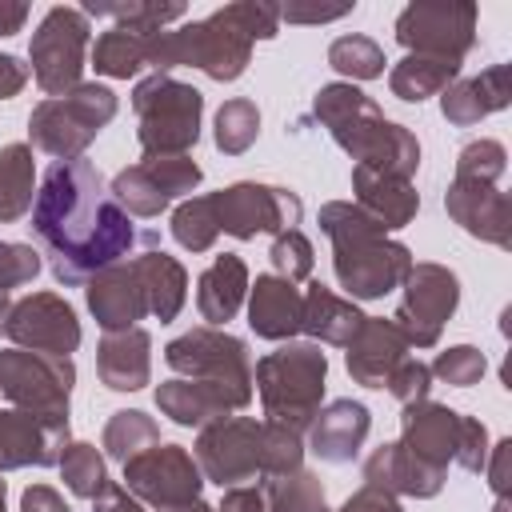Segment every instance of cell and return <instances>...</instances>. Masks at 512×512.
Wrapping results in <instances>:
<instances>
[{
  "mask_svg": "<svg viewBox=\"0 0 512 512\" xmlns=\"http://www.w3.org/2000/svg\"><path fill=\"white\" fill-rule=\"evenodd\" d=\"M32 236L64 288L88 284L100 268L120 264L136 244L132 216L112 200L88 156L56 160L44 172L32 200Z\"/></svg>",
  "mask_w": 512,
  "mask_h": 512,
  "instance_id": "6da1fadb",
  "label": "cell"
},
{
  "mask_svg": "<svg viewBox=\"0 0 512 512\" xmlns=\"http://www.w3.org/2000/svg\"><path fill=\"white\" fill-rule=\"evenodd\" d=\"M320 232L332 240L336 280L348 300H380L412 272V252L388 240L384 224L372 220L356 200H332L320 208Z\"/></svg>",
  "mask_w": 512,
  "mask_h": 512,
  "instance_id": "7a4b0ae2",
  "label": "cell"
},
{
  "mask_svg": "<svg viewBox=\"0 0 512 512\" xmlns=\"http://www.w3.org/2000/svg\"><path fill=\"white\" fill-rule=\"evenodd\" d=\"M312 116L332 132V140L364 168H376V172H388V176H400V180H412L416 168H420V144L416 136L388 120L380 112V104L360 92L356 84L340 80V84H324L312 100Z\"/></svg>",
  "mask_w": 512,
  "mask_h": 512,
  "instance_id": "3957f363",
  "label": "cell"
},
{
  "mask_svg": "<svg viewBox=\"0 0 512 512\" xmlns=\"http://www.w3.org/2000/svg\"><path fill=\"white\" fill-rule=\"evenodd\" d=\"M200 476L236 488L248 480H268L300 468L304 460V436L292 428H280L272 420H252V416H224L208 428H200L196 448H192Z\"/></svg>",
  "mask_w": 512,
  "mask_h": 512,
  "instance_id": "277c9868",
  "label": "cell"
},
{
  "mask_svg": "<svg viewBox=\"0 0 512 512\" xmlns=\"http://www.w3.org/2000/svg\"><path fill=\"white\" fill-rule=\"evenodd\" d=\"M324 376H328V356L320 352V344H280L276 352L256 360V392L264 404V420L292 428V432H308V424L320 412L324 400Z\"/></svg>",
  "mask_w": 512,
  "mask_h": 512,
  "instance_id": "5b68a950",
  "label": "cell"
},
{
  "mask_svg": "<svg viewBox=\"0 0 512 512\" xmlns=\"http://www.w3.org/2000/svg\"><path fill=\"white\" fill-rule=\"evenodd\" d=\"M248 60H252V40L224 8H216L204 20L180 24L172 32L164 28L148 40V68H156L164 76H168V68L188 64L224 84V80H236L248 68Z\"/></svg>",
  "mask_w": 512,
  "mask_h": 512,
  "instance_id": "8992f818",
  "label": "cell"
},
{
  "mask_svg": "<svg viewBox=\"0 0 512 512\" xmlns=\"http://www.w3.org/2000/svg\"><path fill=\"white\" fill-rule=\"evenodd\" d=\"M132 108H136V140L144 148V160L152 156H188V148L200 140V116H204V96L172 80L164 72L144 76L132 88Z\"/></svg>",
  "mask_w": 512,
  "mask_h": 512,
  "instance_id": "52a82bcc",
  "label": "cell"
},
{
  "mask_svg": "<svg viewBox=\"0 0 512 512\" xmlns=\"http://www.w3.org/2000/svg\"><path fill=\"white\" fill-rule=\"evenodd\" d=\"M116 92L108 84H80L64 96H48L28 116L32 148L56 160H80L104 124L116 116Z\"/></svg>",
  "mask_w": 512,
  "mask_h": 512,
  "instance_id": "ba28073f",
  "label": "cell"
},
{
  "mask_svg": "<svg viewBox=\"0 0 512 512\" xmlns=\"http://www.w3.org/2000/svg\"><path fill=\"white\" fill-rule=\"evenodd\" d=\"M76 384L72 356H44L28 348L0 352V392L12 408L32 412L48 424H68V400Z\"/></svg>",
  "mask_w": 512,
  "mask_h": 512,
  "instance_id": "9c48e42d",
  "label": "cell"
},
{
  "mask_svg": "<svg viewBox=\"0 0 512 512\" xmlns=\"http://www.w3.org/2000/svg\"><path fill=\"white\" fill-rule=\"evenodd\" d=\"M88 16L80 8L56 4L44 12L40 28L32 32L28 44V60H32V76L48 96H64L72 88H80L84 80V56H88Z\"/></svg>",
  "mask_w": 512,
  "mask_h": 512,
  "instance_id": "30bf717a",
  "label": "cell"
},
{
  "mask_svg": "<svg viewBox=\"0 0 512 512\" xmlns=\"http://www.w3.org/2000/svg\"><path fill=\"white\" fill-rule=\"evenodd\" d=\"M124 488L156 512H184L200 500L204 476H200V464L188 448L152 444L124 464Z\"/></svg>",
  "mask_w": 512,
  "mask_h": 512,
  "instance_id": "8fae6325",
  "label": "cell"
},
{
  "mask_svg": "<svg viewBox=\"0 0 512 512\" xmlns=\"http://www.w3.org/2000/svg\"><path fill=\"white\" fill-rule=\"evenodd\" d=\"M208 200H212L216 228L236 240H252L260 232L280 236V232L296 228L304 216V204L296 192L276 188V184H256V180H240L220 192H208Z\"/></svg>",
  "mask_w": 512,
  "mask_h": 512,
  "instance_id": "7c38bea8",
  "label": "cell"
},
{
  "mask_svg": "<svg viewBox=\"0 0 512 512\" xmlns=\"http://www.w3.org/2000/svg\"><path fill=\"white\" fill-rule=\"evenodd\" d=\"M476 16L468 0H420L396 16V40L416 56L460 64L476 44Z\"/></svg>",
  "mask_w": 512,
  "mask_h": 512,
  "instance_id": "4fadbf2b",
  "label": "cell"
},
{
  "mask_svg": "<svg viewBox=\"0 0 512 512\" xmlns=\"http://www.w3.org/2000/svg\"><path fill=\"white\" fill-rule=\"evenodd\" d=\"M400 288L404 296L392 312L396 332L408 340V348H432L460 304V280L444 264H412Z\"/></svg>",
  "mask_w": 512,
  "mask_h": 512,
  "instance_id": "5bb4252c",
  "label": "cell"
},
{
  "mask_svg": "<svg viewBox=\"0 0 512 512\" xmlns=\"http://www.w3.org/2000/svg\"><path fill=\"white\" fill-rule=\"evenodd\" d=\"M164 364L188 380H220L232 388H252V352L240 336L220 328H192L164 348Z\"/></svg>",
  "mask_w": 512,
  "mask_h": 512,
  "instance_id": "9a60e30c",
  "label": "cell"
},
{
  "mask_svg": "<svg viewBox=\"0 0 512 512\" xmlns=\"http://www.w3.org/2000/svg\"><path fill=\"white\" fill-rule=\"evenodd\" d=\"M200 164L188 160V156H152V160H140L124 172L112 176V200L128 212V216H140V220H152L160 216L176 196L192 192L200 184Z\"/></svg>",
  "mask_w": 512,
  "mask_h": 512,
  "instance_id": "2e32d148",
  "label": "cell"
},
{
  "mask_svg": "<svg viewBox=\"0 0 512 512\" xmlns=\"http://www.w3.org/2000/svg\"><path fill=\"white\" fill-rule=\"evenodd\" d=\"M4 336H12V344L28 348V352L72 356L80 348V320H76V312H72V304L64 296L32 292V296L12 304Z\"/></svg>",
  "mask_w": 512,
  "mask_h": 512,
  "instance_id": "e0dca14e",
  "label": "cell"
},
{
  "mask_svg": "<svg viewBox=\"0 0 512 512\" xmlns=\"http://www.w3.org/2000/svg\"><path fill=\"white\" fill-rule=\"evenodd\" d=\"M248 404H252V388H232L220 380L176 376V380H164L156 388V408L184 428H208V424H216V420H224Z\"/></svg>",
  "mask_w": 512,
  "mask_h": 512,
  "instance_id": "ac0fdd59",
  "label": "cell"
},
{
  "mask_svg": "<svg viewBox=\"0 0 512 512\" xmlns=\"http://www.w3.org/2000/svg\"><path fill=\"white\" fill-rule=\"evenodd\" d=\"M400 428H404V448L448 472V464L460 456V444H464V428H468V416L448 408V404H436V400H416V404H404V416H400Z\"/></svg>",
  "mask_w": 512,
  "mask_h": 512,
  "instance_id": "d6986e66",
  "label": "cell"
},
{
  "mask_svg": "<svg viewBox=\"0 0 512 512\" xmlns=\"http://www.w3.org/2000/svg\"><path fill=\"white\" fill-rule=\"evenodd\" d=\"M448 216L476 240L508 248L512 244V200L500 192V184H476V180H452L444 192Z\"/></svg>",
  "mask_w": 512,
  "mask_h": 512,
  "instance_id": "ffe728a7",
  "label": "cell"
},
{
  "mask_svg": "<svg viewBox=\"0 0 512 512\" xmlns=\"http://www.w3.org/2000/svg\"><path fill=\"white\" fill-rule=\"evenodd\" d=\"M68 448V424L36 420L20 408H0V472L12 468H48L60 464V452Z\"/></svg>",
  "mask_w": 512,
  "mask_h": 512,
  "instance_id": "44dd1931",
  "label": "cell"
},
{
  "mask_svg": "<svg viewBox=\"0 0 512 512\" xmlns=\"http://www.w3.org/2000/svg\"><path fill=\"white\" fill-rule=\"evenodd\" d=\"M88 308L96 316V324L104 332H124V328H136V320L148 316V296H144V284L132 268V260H120V264H108L100 268L88 288Z\"/></svg>",
  "mask_w": 512,
  "mask_h": 512,
  "instance_id": "7402d4cb",
  "label": "cell"
},
{
  "mask_svg": "<svg viewBox=\"0 0 512 512\" xmlns=\"http://www.w3.org/2000/svg\"><path fill=\"white\" fill-rule=\"evenodd\" d=\"M400 360H408V340L396 332V324L384 316H364L348 344V376L364 388H384Z\"/></svg>",
  "mask_w": 512,
  "mask_h": 512,
  "instance_id": "603a6c76",
  "label": "cell"
},
{
  "mask_svg": "<svg viewBox=\"0 0 512 512\" xmlns=\"http://www.w3.org/2000/svg\"><path fill=\"white\" fill-rule=\"evenodd\" d=\"M368 428H372V416L360 400H332L308 424V448L324 464H352L368 440Z\"/></svg>",
  "mask_w": 512,
  "mask_h": 512,
  "instance_id": "cb8c5ba5",
  "label": "cell"
},
{
  "mask_svg": "<svg viewBox=\"0 0 512 512\" xmlns=\"http://www.w3.org/2000/svg\"><path fill=\"white\" fill-rule=\"evenodd\" d=\"M300 316H304V292L268 272V276H256V284H248V324L256 336L264 340H292L300 332Z\"/></svg>",
  "mask_w": 512,
  "mask_h": 512,
  "instance_id": "d4e9b609",
  "label": "cell"
},
{
  "mask_svg": "<svg viewBox=\"0 0 512 512\" xmlns=\"http://www.w3.org/2000/svg\"><path fill=\"white\" fill-rule=\"evenodd\" d=\"M364 484L384 488L392 496H420V500H428V496H436L444 488V472L424 464V460H416L396 440V444L372 448V456L364 460Z\"/></svg>",
  "mask_w": 512,
  "mask_h": 512,
  "instance_id": "484cf974",
  "label": "cell"
},
{
  "mask_svg": "<svg viewBox=\"0 0 512 512\" xmlns=\"http://www.w3.org/2000/svg\"><path fill=\"white\" fill-rule=\"evenodd\" d=\"M508 100H512V72H508V64H492V68H484L480 76L452 80V84L440 92V108H444V116H448L456 128L480 124L484 116L508 108Z\"/></svg>",
  "mask_w": 512,
  "mask_h": 512,
  "instance_id": "4316f807",
  "label": "cell"
},
{
  "mask_svg": "<svg viewBox=\"0 0 512 512\" xmlns=\"http://www.w3.org/2000/svg\"><path fill=\"white\" fill-rule=\"evenodd\" d=\"M96 372L112 392H136L152 376V336L144 328L104 332L96 348Z\"/></svg>",
  "mask_w": 512,
  "mask_h": 512,
  "instance_id": "83f0119b",
  "label": "cell"
},
{
  "mask_svg": "<svg viewBox=\"0 0 512 512\" xmlns=\"http://www.w3.org/2000/svg\"><path fill=\"white\" fill-rule=\"evenodd\" d=\"M352 192H356V204L372 220L384 224V232L412 224V216L420 212V196H416L412 180H400V176H388V172H376L364 164L352 168Z\"/></svg>",
  "mask_w": 512,
  "mask_h": 512,
  "instance_id": "f1b7e54d",
  "label": "cell"
},
{
  "mask_svg": "<svg viewBox=\"0 0 512 512\" xmlns=\"http://www.w3.org/2000/svg\"><path fill=\"white\" fill-rule=\"evenodd\" d=\"M244 296H248V264H244L236 252L216 256V260L200 272V280H196V308H200V316L208 320V328L228 324V320L240 312Z\"/></svg>",
  "mask_w": 512,
  "mask_h": 512,
  "instance_id": "f546056e",
  "label": "cell"
},
{
  "mask_svg": "<svg viewBox=\"0 0 512 512\" xmlns=\"http://www.w3.org/2000/svg\"><path fill=\"white\" fill-rule=\"evenodd\" d=\"M360 324H364V312H360L352 300L336 296V292L324 288V284H308V292H304L300 332H308V336L320 340V344L348 348L352 336L360 332Z\"/></svg>",
  "mask_w": 512,
  "mask_h": 512,
  "instance_id": "4dcf8cb0",
  "label": "cell"
},
{
  "mask_svg": "<svg viewBox=\"0 0 512 512\" xmlns=\"http://www.w3.org/2000/svg\"><path fill=\"white\" fill-rule=\"evenodd\" d=\"M140 284H144V296H148V316H156L160 324L176 320L180 308H184V296H188V272L176 256L168 252H156L148 248L144 256L132 260Z\"/></svg>",
  "mask_w": 512,
  "mask_h": 512,
  "instance_id": "1f68e13d",
  "label": "cell"
},
{
  "mask_svg": "<svg viewBox=\"0 0 512 512\" xmlns=\"http://www.w3.org/2000/svg\"><path fill=\"white\" fill-rule=\"evenodd\" d=\"M156 32L152 28H128V24H112L108 32L96 36L92 44V68L100 76L112 80H128L148 64V40Z\"/></svg>",
  "mask_w": 512,
  "mask_h": 512,
  "instance_id": "d6a6232c",
  "label": "cell"
},
{
  "mask_svg": "<svg viewBox=\"0 0 512 512\" xmlns=\"http://www.w3.org/2000/svg\"><path fill=\"white\" fill-rule=\"evenodd\" d=\"M456 76H460V64L408 52L404 60L392 64L388 88H392V96H400V100H408V104H420V100H428V96H440Z\"/></svg>",
  "mask_w": 512,
  "mask_h": 512,
  "instance_id": "836d02e7",
  "label": "cell"
},
{
  "mask_svg": "<svg viewBox=\"0 0 512 512\" xmlns=\"http://www.w3.org/2000/svg\"><path fill=\"white\" fill-rule=\"evenodd\" d=\"M36 192V164L28 144H4L0 148V224L20 220L32 208Z\"/></svg>",
  "mask_w": 512,
  "mask_h": 512,
  "instance_id": "e575fe53",
  "label": "cell"
},
{
  "mask_svg": "<svg viewBox=\"0 0 512 512\" xmlns=\"http://www.w3.org/2000/svg\"><path fill=\"white\" fill-rule=\"evenodd\" d=\"M260 488H264V504H268V512H332L320 476L308 472L304 464L292 468V472H284V476H268V480H260Z\"/></svg>",
  "mask_w": 512,
  "mask_h": 512,
  "instance_id": "d590c367",
  "label": "cell"
},
{
  "mask_svg": "<svg viewBox=\"0 0 512 512\" xmlns=\"http://www.w3.org/2000/svg\"><path fill=\"white\" fill-rule=\"evenodd\" d=\"M152 444H160V428L148 412L124 408V412H112V420L104 424V452L120 464H128L132 456H140Z\"/></svg>",
  "mask_w": 512,
  "mask_h": 512,
  "instance_id": "8d00e7d4",
  "label": "cell"
},
{
  "mask_svg": "<svg viewBox=\"0 0 512 512\" xmlns=\"http://www.w3.org/2000/svg\"><path fill=\"white\" fill-rule=\"evenodd\" d=\"M60 472L72 496L80 500H96L108 488V472H104V456L96 452V444L84 440H68V448L60 452Z\"/></svg>",
  "mask_w": 512,
  "mask_h": 512,
  "instance_id": "74e56055",
  "label": "cell"
},
{
  "mask_svg": "<svg viewBox=\"0 0 512 512\" xmlns=\"http://www.w3.org/2000/svg\"><path fill=\"white\" fill-rule=\"evenodd\" d=\"M84 16H108L112 24L128 28H152L164 32V24L184 20V4H152V0H104V4H84Z\"/></svg>",
  "mask_w": 512,
  "mask_h": 512,
  "instance_id": "f35d334b",
  "label": "cell"
},
{
  "mask_svg": "<svg viewBox=\"0 0 512 512\" xmlns=\"http://www.w3.org/2000/svg\"><path fill=\"white\" fill-rule=\"evenodd\" d=\"M328 64L340 76H348V84L352 80H376V76H384V48L376 40L360 36V32L336 36L332 48H328Z\"/></svg>",
  "mask_w": 512,
  "mask_h": 512,
  "instance_id": "ab89813d",
  "label": "cell"
},
{
  "mask_svg": "<svg viewBox=\"0 0 512 512\" xmlns=\"http://www.w3.org/2000/svg\"><path fill=\"white\" fill-rule=\"evenodd\" d=\"M260 136V112L252 100L236 96V100H224L220 112H216V148L224 156H240L256 144Z\"/></svg>",
  "mask_w": 512,
  "mask_h": 512,
  "instance_id": "60d3db41",
  "label": "cell"
},
{
  "mask_svg": "<svg viewBox=\"0 0 512 512\" xmlns=\"http://www.w3.org/2000/svg\"><path fill=\"white\" fill-rule=\"evenodd\" d=\"M172 236H176V244L188 248V252H208V248L216 244V236H220L216 216H212V200H208V196L184 200V204L172 212Z\"/></svg>",
  "mask_w": 512,
  "mask_h": 512,
  "instance_id": "b9f144b4",
  "label": "cell"
},
{
  "mask_svg": "<svg viewBox=\"0 0 512 512\" xmlns=\"http://www.w3.org/2000/svg\"><path fill=\"white\" fill-rule=\"evenodd\" d=\"M508 168V152L500 140H472L456 156V176L452 180H476V184H500Z\"/></svg>",
  "mask_w": 512,
  "mask_h": 512,
  "instance_id": "7bdbcfd3",
  "label": "cell"
},
{
  "mask_svg": "<svg viewBox=\"0 0 512 512\" xmlns=\"http://www.w3.org/2000/svg\"><path fill=\"white\" fill-rule=\"evenodd\" d=\"M268 260H272L276 276H284V280H292V284L308 280V276H312V264H316L312 244H308V236H304L300 228L280 232V236L272 240V248H268Z\"/></svg>",
  "mask_w": 512,
  "mask_h": 512,
  "instance_id": "ee69618b",
  "label": "cell"
},
{
  "mask_svg": "<svg viewBox=\"0 0 512 512\" xmlns=\"http://www.w3.org/2000/svg\"><path fill=\"white\" fill-rule=\"evenodd\" d=\"M428 372H432V380H444V384H452V388H468V384H476V380L488 372V360H484L480 348L456 344V348H444V352L428 364Z\"/></svg>",
  "mask_w": 512,
  "mask_h": 512,
  "instance_id": "f6af8a7d",
  "label": "cell"
},
{
  "mask_svg": "<svg viewBox=\"0 0 512 512\" xmlns=\"http://www.w3.org/2000/svg\"><path fill=\"white\" fill-rule=\"evenodd\" d=\"M40 276V252L32 244L0 240V296H8L20 284H32Z\"/></svg>",
  "mask_w": 512,
  "mask_h": 512,
  "instance_id": "bcb514c9",
  "label": "cell"
},
{
  "mask_svg": "<svg viewBox=\"0 0 512 512\" xmlns=\"http://www.w3.org/2000/svg\"><path fill=\"white\" fill-rule=\"evenodd\" d=\"M224 12L248 32V40H272L280 32V4H268V0H236V4H224Z\"/></svg>",
  "mask_w": 512,
  "mask_h": 512,
  "instance_id": "7dc6e473",
  "label": "cell"
},
{
  "mask_svg": "<svg viewBox=\"0 0 512 512\" xmlns=\"http://www.w3.org/2000/svg\"><path fill=\"white\" fill-rule=\"evenodd\" d=\"M400 404H416V400H428V388H432V372H428V364L424 360H416V356H408V360H400L396 364V372L388 376V384H384Z\"/></svg>",
  "mask_w": 512,
  "mask_h": 512,
  "instance_id": "c3c4849f",
  "label": "cell"
},
{
  "mask_svg": "<svg viewBox=\"0 0 512 512\" xmlns=\"http://www.w3.org/2000/svg\"><path fill=\"white\" fill-rule=\"evenodd\" d=\"M456 464L464 472H484V464H488V428L476 416H468V428H464V444H460Z\"/></svg>",
  "mask_w": 512,
  "mask_h": 512,
  "instance_id": "681fc988",
  "label": "cell"
},
{
  "mask_svg": "<svg viewBox=\"0 0 512 512\" xmlns=\"http://www.w3.org/2000/svg\"><path fill=\"white\" fill-rule=\"evenodd\" d=\"M336 512H404V508H400V500H396L392 492L364 484V488H360V492H352Z\"/></svg>",
  "mask_w": 512,
  "mask_h": 512,
  "instance_id": "f907efd6",
  "label": "cell"
},
{
  "mask_svg": "<svg viewBox=\"0 0 512 512\" xmlns=\"http://www.w3.org/2000/svg\"><path fill=\"white\" fill-rule=\"evenodd\" d=\"M216 512H268L264 504V488L260 484H236V488H224V500Z\"/></svg>",
  "mask_w": 512,
  "mask_h": 512,
  "instance_id": "816d5d0a",
  "label": "cell"
},
{
  "mask_svg": "<svg viewBox=\"0 0 512 512\" xmlns=\"http://www.w3.org/2000/svg\"><path fill=\"white\" fill-rule=\"evenodd\" d=\"M20 512H72V508L52 484H28L20 496Z\"/></svg>",
  "mask_w": 512,
  "mask_h": 512,
  "instance_id": "f5cc1de1",
  "label": "cell"
},
{
  "mask_svg": "<svg viewBox=\"0 0 512 512\" xmlns=\"http://www.w3.org/2000/svg\"><path fill=\"white\" fill-rule=\"evenodd\" d=\"M352 4H336V8H304V4H284L280 8V20L288 24H328V20H340L348 16Z\"/></svg>",
  "mask_w": 512,
  "mask_h": 512,
  "instance_id": "db71d44e",
  "label": "cell"
},
{
  "mask_svg": "<svg viewBox=\"0 0 512 512\" xmlns=\"http://www.w3.org/2000/svg\"><path fill=\"white\" fill-rule=\"evenodd\" d=\"M508 456H512V440H500L496 448H488V480H492V492L496 500H508Z\"/></svg>",
  "mask_w": 512,
  "mask_h": 512,
  "instance_id": "11a10c76",
  "label": "cell"
},
{
  "mask_svg": "<svg viewBox=\"0 0 512 512\" xmlns=\"http://www.w3.org/2000/svg\"><path fill=\"white\" fill-rule=\"evenodd\" d=\"M24 84H28V64H20L8 52H0V100H12Z\"/></svg>",
  "mask_w": 512,
  "mask_h": 512,
  "instance_id": "9f6ffc18",
  "label": "cell"
},
{
  "mask_svg": "<svg viewBox=\"0 0 512 512\" xmlns=\"http://www.w3.org/2000/svg\"><path fill=\"white\" fill-rule=\"evenodd\" d=\"M92 504H96V512H144V504L120 484H108Z\"/></svg>",
  "mask_w": 512,
  "mask_h": 512,
  "instance_id": "6f0895ef",
  "label": "cell"
},
{
  "mask_svg": "<svg viewBox=\"0 0 512 512\" xmlns=\"http://www.w3.org/2000/svg\"><path fill=\"white\" fill-rule=\"evenodd\" d=\"M24 20H28V4H8V0H0V36L20 32Z\"/></svg>",
  "mask_w": 512,
  "mask_h": 512,
  "instance_id": "680465c9",
  "label": "cell"
},
{
  "mask_svg": "<svg viewBox=\"0 0 512 512\" xmlns=\"http://www.w3.org/2000/svg\"><path fill=\"white\" fill-rule=\"evenodd\" d=\"M12 304H16V300H8V296H0V332L8 328V316H12Z\"/></svg>",
  "mask_w": 512,
  "mask_h": 512,
  "instance_id": "91938a15",
  "label": "cell"
},
{
  "mask_svg": "<svg viewBox=\"0 0 512 512\" xmlns=\"http://www.w3.org/2000/svg\"><path fill=\"white\" fill-rule=\"evenodd\" d=\"M184 512H216V508H208L204 500H196V504H192V508H184Z\"/></svg>",
  "mask_w": 512,
  "mask_h": 512,
  "instance_id": "94428289",
  "label": "cell"
},
{
  "mask_svg": "<svg viewBox=\"0 0 512 512\" xmlns=\"http://www.w3.org/2000/svg\"><path fill=\"white\" fill-rule=\"evenodd\" d=\"M0 512H8V508H4V480H0Z\"/></svg>",
  "mask_w": 512,
  "mask_h": 512,
  "instance_id": "6125c7cd",
  "label": "cell"
}]
</instances>
